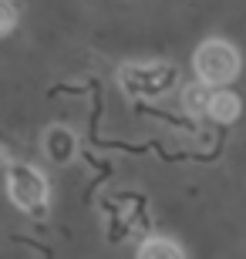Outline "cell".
<instances>
[{
  "instance_id": "obj_1",
  "label": "cell",
  "mask_w": 246,
  "mask_h": 259,
  "mask_svg": "<svg viewBox=\"0 0 246 259\" xmlns=\"http://www.w3.org/2000/svg\"><path fill=\"white\" fill-rule=\"evenodd\" d=\"M239 67H243L239 51L223 37L202 40V44L196 48V54H192V71H196V77L202 81V84H209V88L233 84V81L239 77Z\"/></svg>"
},
{
  "instance_id": "obj_2",
  "label": "cell",
  "mask_w": 246,
  "mask_h": 259,
  "mask_svg": "<svg viewBox=\"0 0 246 259\" xmlns=\"http://www.w3.org/2000/svg\"><path fill=\"white\" fill-rule=\"evenodd\" d=\"M175 81H179V71L165 61H135V64L118 67V84L132 98H162L175 88Z\"/></svg>"
},
{
  "instance_id": "obj_8",
  "label": "cell",
  "mask_w": 246,
  "mask_h": 259,
  "mask_svg": "<svg viewBox=\"0 0 246 259\" xmlns=\"http://www.w3.org/2000/svg\"><path fill=\"white\" fill-rule=\"evenodd\" d=\"M17 27V4L14 0H0V37Z\"/></svg>"
},
{
  "instance_id": "obj_3",
  "label": "cell",
  "mask_w": 246,
  "mask_h": 259,
  "mask_svg": "<svg viewBox=\"0 0 246 259\" xmlns=\"http://www.w3.org/2000/svg\"><path fill=\"white\" fill-rule=\"evenodd\" d=\"M7 195H10V202H14L20 212L41 215V212L48 209L51 189H48V179H44L34 165L14 162L7 168Z\"/></svg>"
},
{
  "instance_id": "obj_6",
  "label": "cell",
  "mask_w": 246,
  "mask_h": 259,
  "mask_svg": "<svg viewBox=\"0 0 246 259\" xmlns=\"http://www.w3.org/2000/svg\"><path fill=\"white\" fill-rule=\"evenodd\" d=\"M209 101H213V88L202 84V81L186 84V91H182V105H186V111H189V115H206V111H209Z\"/></svg>"
},
{
  "instance_id": "obj_5",
  "label": "cell",
  "mask_w": 246,
  "mask_h": 259,
  "mask_svg": "<svg viewBox=\"0 0 246 259\" xmlns=\"http://www.w3.org/2000/svg\"><path fill=\"white\" fill-rule=\"evenodd\" d=\"M135 259H186V249L169 236H152V239H145L138 246Z\"/></svg>"
},
{
  "instance_id": "obj_4",
  "label": "cell",
  "mask_w": 246,
  "mask_h": 259,
  "mask_svg": "<svg viewBox=\"0 0 246 259\" xmlns=\"http://www.w3.org/2000/svg\"><path fill=\"white\" fill-rule=\"evenodd\" d=\"M239 115H243V101H239V95H233L229 88H216V91H213V101H209L206 118H213V121H219V125H229V121H236Z\"/></svg>"
},
{
  "instance_id": "obj_7",
  "label": "cell",
  "mask_w": 246,
  "mask_h": 259,
  "mask_svg": "<svg viewBox=\"0 0 246 259\" xmlns=\"http://www.w3.org/2000/svg\"><path fill=\"white\" fill-rule=\"evenodd\" d=\"M44 148H48V155L54 158V162H67V158L75 155V138H71L67 128H51Z\"/></svg>"
}]
</instances>
